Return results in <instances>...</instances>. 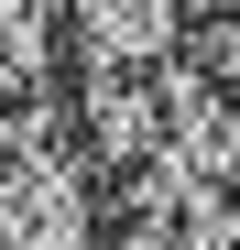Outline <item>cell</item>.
I'll return each mask as SVG.
<instances>
[{
    "instance_id": "cell-2",
    "label": "cell",
    "mask_w": 240,
    "mask_h": 250,
    "mask_svg": "<svg viewBox=\"0 0 240 250\" xmlns=\"http://www.w3.org/2000/svg\"><path fill=\"white\" fill-rule=\"evenodd\" d=\"M44 11L88 65H175L186 55V0H44Z\"/></svg>"
},
{
    "instance_id": "cell-3",
    "label": "cell",
    "mask_w": 240,
    "mask_h": 250,
    "mask_svg": "<svg viewBox=\"0 0 240 250\" xmlns=\"http://www.w3.org/2000/svg\"><path fill=\"white\" fill-rule=\"evenodd\" d=\"M186 239H196V250H240V196H229V207H208Z\"/></svg>"
},
{
    "instance_id": "cell-1",
    "label": "cell",
    "mask_w": 240,
    "mask_h": 250,
    "mask_svg": "<svg viewBox=\"0 0 240 250\" xmlns=\"http://www.w3.org/2000/svg\"><path fill=\"white\" fill-rule=\"evenodd\" d=\"M142 196H153V207H175L186 229L208 218V207H229V196H240V98H229L196 55H175V65H164V131H153Z\"/></svg>"
}]
</instances>
